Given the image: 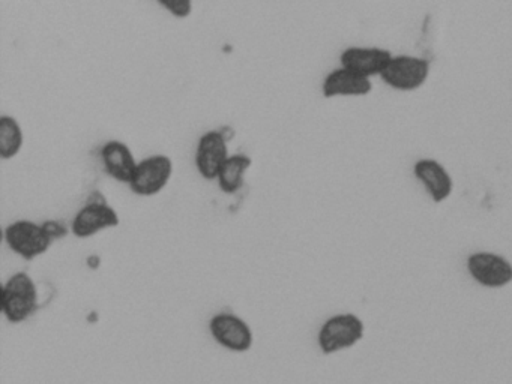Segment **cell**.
<instances>
[{"label": "cell", "mask_w": 512, "mask_h": 384, "mask_svg": "<svg viewBox=\"0 0 512 384\" xmlns=\"http://www.w3.org/2000/svg\"><path fill=\"white\" fill-rule=\"evenodd\" d=\"M413 176L424 186L431 200L443 203L454 192V179L448 168L434 158H421L413 164Z\"/></svg>", "instance_id": "ba28073f"}, {"label": "cell", "mask_w": 512, "mask_h": 384, "mask_svg": "<svg viewBox=\"0 0 512 384\" xmlns=\"http://www.w3.org/2000/svg\"><path fill=\"white\" fill-rule=\"evenodd\" d=\"M431 65L424 57L394 54L380 78L386 86L400 92L421 89L430 77Z\"/></svg>", "instance_id": "277c9868"}, {"label": "cell", "mask_w": 512, "mask_h": 384, "mask_svg": "<svg viewBox=\"0 0 512 384\" xmlns=\"http://www.w3.org/2000/svg\"><path fill=\"white\" fill-rule=\"evenodd\" d=\"M160 5L176 18L190 17L193 11L191 0H160Z\"/></svg>", "instance_id": "2e32d148"}, {"label": "cell", "mask_w": 512, "mask_h": 384, "mask_svg": "<svg viewBox=\"0 0 512 384\" xmlns=\"http://www.w3.org/2000/svg\"><path fill=\"white\" fill-rule=\"evenodd\" d=\"M365 336V323L353 312H340L323 321L317 333V347L325 356L350 350Z\"/></svg>", "instance_id": "6da1fadb"}, {"label": "cell", "mask_w": 512, "mask_h": 384, "mask_svg": "<svg viewBox=\"0 0 512 384\" xmlns=\"http://www.w3.org/2000/svg\"><path fill=\"white\" fill-rule=\"evenodd\" d=\"M173 161L167 155H151L137 164L130 188L140 197L160 194L172 179Z\"/></svg>", "instance_id": "52a82bcc"}, {"label": "cell", "mask_w": 512, "mask_h": 384, "mask_svg": "<svg viewBox=\"0 0 512 384\" xmlns=\"http://www.w3.org/2000/svg\"><path fill=\"white\" fill-rule=\"evenodd\" d=\"M209 332L220 347L232 353H247L254 345L250 324L232 312L215 314L209 321Z\"/></svg>", "instance_id": "8992f818"}, {"label": "cell", "mask_w": 512, "mask_h": 384, "mask_svg": "<svg viewBox=\"0 0 512 384\" xmlns=\"http://www.w3.org/2000/svg\"><path fill=\"white\" fill-rule=\"evenodd\" d=\"M53 239L55 236L50 231L49 225L37 224L29 219H19L5 228V240L11 251L25 260H34L46 254L52 246Z\"/></svg>", "instance_id": "3957f363"}, {"label": "cell", "mask_w": 512, "mask_h": 384, "mask_svg": "<svg viewBox=\"0 0 512 384\" xmlns=\"http://www.w3.org/2000/svg\"><path fill=\"white\" fill-rule=\"evenodd\" d=\"M394 54L380 47H347L341 51L340 66L365 78L380 77Z\"/></svg>", "instance_id": "30bf717a"}, {"label": "cell", "mask_w": 512, "mask_h": 384, "mask_svg": "<svg viewBox=\"0 0 512 384\" xmlns=\"http://www.w3.org/2000/svg\"><path fill=\"white\" fill-rule=\"evenodd\" d=\"M101 158H103L107 173L113 179L130 185L139 162L134 158L133 150L128 147L127 143L121 140L107 141L101 149Z\"/></svg>", "instance_id": "4fadbf2b"}, {"label": "cell", "mask_w": 512, "mask_h": 384, "mask_svg": "<svg viewBox=\"0 0 512 384\" xmlns=\"http://www.w3.org/2000/svg\"><path fill=\"white\" fill-rule=\"evenodd\" d=\"M118 212L106 201H94V203L83 206L71 222V230L76 237L80 239H88L95 236L101 231L109 230V228L119 225Z\"/></svg>", "instance_id": "9c48e42d"}, {"label": "cell", "mask_w": 512, "mask_h": 384, "mask_svg": "<svg viewBox=\"0 0 512 384\" xmlns=\"http://www.w3.org/2000/svg\"><path fill=\"white\" fill-rule=\"evenodd\" d=\"M229 156V147H227V140L223 132H205L197 143V170L206 180L217 179Z\"/></svg>", "instance_id": "8fae6325"}, {"label": "cell", "mask_w": 512, "mask_h": 384, "mask_svg": "<svg viewBox=\"0 0 512 384\" xmlns=\"http://www.w3.org/2000/svg\"><path fill=\"white\" fill-rule=\"evenodd\" d=\"M25 143V134L16 117L0 116V156L11 159L19 155Z\"/></svg>", "instance_id": "9a60e30c"}, {"label": "cell", "mask_w": 512, "mask_h": 384, "mask_svg": "<svg viewBox=\"0 0 512 384\" xmlns=\"http://www.w3.org/2000/svg\"><path fill=\"white\" fill-rule=\"evenodd\" d=\"M250 167L251 158H248L247 155H242V153L230 155L217 177L221 191L226 192V194H233V192L238 191L244 183L245 174L250 170Z\"/></svg>", "instance_id": "5bb4252c"}, {"label": "cell", "mask_w": 512, "mask_h": 384, "mask_svg": "<svg viewBox=\"0 0 512 384\" xmlns=\"http://www.w3.org/2000/svg\"><path fill=\"white\" fill-rule=\"evenodd\" d=\"M466 267L470 278L481 287L499 290L512 284V263L496 252H473L467 257Z\"/></svg>", "instance_id": "5b68a950"}, {"label": "cell", "mask_w": 512, "mask_h": 384, "mask_svg": "<svg viewBox=\"0 0 512 384\" xmlns=\"http://www.w3.org/2000/svg\"><path fill=\"white\" fill-rule=\"evenodd\" d=\"M38 308V290L34 279L25 272L14 273L2 290V312L10 323L31 318Z\"/></svg>", "instance_id": "7a4b0ae2"}, {"label": "cell", "mask_w": 512, "mask_h": 384, "mask_svg": "<svg viewBox=\"0 0 512 384\" xmlns=\"http://www.w3.org/2000/svg\"><path fill=\"white\" fill-rule=\"evenodd\" d=\"M373 92V81L370 78L355 74L349 69H332L322 83V93L325 98L337 96H368Z\"/></svg>", "instance_id": "7c38bea8"}]
</instances>
